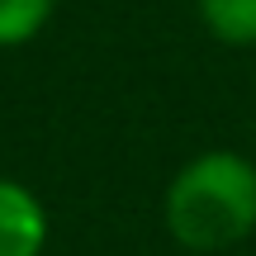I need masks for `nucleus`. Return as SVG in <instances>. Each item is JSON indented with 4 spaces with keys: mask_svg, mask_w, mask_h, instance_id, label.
Listing matches in <instances>:
<instances>
[{
    "mask_svg": "<svg viewBox=\"0 0 256 256\" xmlns=\"http://www.w3.org/2000/svg\"><path fill=\"white\" fill-rule=\"evenodd\" d=\"M200 24L228 48H256V0H194Z\"/></svg>",
    "mask_w": 256,
    "mask_h": 256,
    "instance_id": "nucleus-3",
    "label": "nucleus"
},
{
    "mask_svg": "<svg viewBox=\"0 0 256 256\" xmlns=\"http://www.w3.org/2000/svg\"><path fill=\"white\" fill-rule=\"evenodd\" d=\"M57 0H0V52L5 48H24L48 28Z\"/></svg>",
    "mask_w": 256,
    "mask_h": 256,
    "instance_id": "nucleus-4",
    "label": "nucleus"
},
{
    "mask_svg": "<svg viewBox=\"0 0 256 256\" xmlns=\"http://www.w3.org/2000/svg\"><path fill=\"white\" fill-rule=\"evenodd\" d=\"M48 209L28 185L0 176V256H43Z\"/></svg>",
    "mask_w": 256,
    "mask_h": 256,
    "instance_id": "nucleus-2",
    "label": "nucleus"
},
{
    "mask_svg": "<svg viewBox=\"0 0 256 256\" xmlns=\"http://www.w3.org/2000/svg\"><path fill=\"white\" fill-rule=\"evenodd\" d=\"M166 232L185 252H232L256 232V162L228 147L200 152L171 176Z\"/></svg>",
    "mask_w": 256,
    "mask_h": 256,
    "instance_id": "nucleus-1",
    "label": "nucleus"
}]
</instances>
